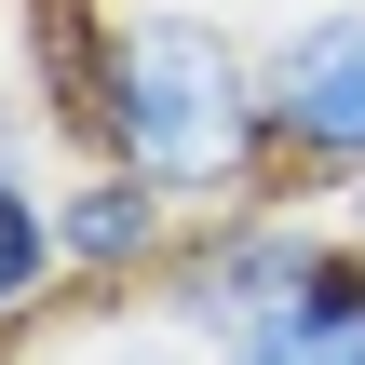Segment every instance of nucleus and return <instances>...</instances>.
<instances>
[{"mask_svg": "<svg viewBox=\"0 0 365 365\" xmlns=\"http://www.w3.org/2000/svg\"><path fill=\"white\" fill-rule=\"evenodd\" d=\"M257 95H271V163L325 203L365 176V0H298L257 27Z\"/></svg>", "mask_w": 365, "mask_h": 365, "instance_id": "nucleus-2", "label": "nucleus"}, {"mask_svg": "<svg viewBox=\"0 0 365 365\" xmlns=\"http://www.w3.org/2000/svg\"><path fill=\"white\" fill-rule=\"evenodd\" d=\"M325 217H339V230L365 244V176H352V190H325Z\"/></svg>", "mask_w": 365, "mask_h": 365, "instance_id": "nucleus-8", "label": "nucleus"}, {"mask_svg": "<svg viewBox=\"0 0 365 365\" xmlns=\"http://www.w3.org/2000/svg\"><path fill=\"white\" fill-rule=\"evenodd\" d=\"M41 284H68V257H54V190H0V339H27Z\"/></svg>", "mask_w": 365, "mask_h": 365, "instance_id": "nucleus-6", "label": "nucleus"}, {"mask_svg": "<svg viewBox=\"0 0 365 365\" xmlns=\"http://www.w3.org/2000/svg\"><path fill=\"white\" fill-rule=\"evenodd\" d=\"M325 244H339L325 203H284V190L217 203V217H190V244H176V271H163V312H176L190 339H230L244 312H271L284 284H312Z\"/></svg>", "mask_w": 365, "mask_h": 365, "instance_id": "nucleus-3", "label": "nucleus"}, {"mask_svg": "<svg viewBox=\"0 0 365 365\" xmlns=\"http://www.w3.org/2000/svg\"><path fill=\"white\" fill-rule=\"evenodd\" d=\"M108 325H95V352H68V365H217L176 312H135V298H95Z\"/></svg>", "mask_w": 365, "mask_h": 365, "instance_id": "nucleus-7", "label": "nucleus"}, {"mask_svg": "<svg viewBox=\"0 0 365 365\" xmlns=\"http://www.w3.org/2000/svg\"><path fill=\"white\" fill-rule=\"evenodd\" d=\"M176 244H190V203H176V190H149V176H122V163L54 176V257H68L81 298H163Z\"/></svg>", "mask_w": 365, "mask_h": 365, "instance_id": "nucleus-4", "label": "nucleus"}, {"mask_svg": "<svg viewBox=\"0 0 365 365\" xmlns=\"http://www.w3.org/2000/svg\"><path fill=\"white\" fill-rule=\"evenodd\" d=\"M217 365H365V244L339 230L312 284H284L271 312H244L230 339H203Z\"/></svg>", "mask_w": 365, "mask_h": 365, "instance_id": "nucleus-5", "label": "nucleus"}, {"mask_svg": "<svg viewBox=\"0 0 365 365\" xmlns=\"http://www.w3.org/2000/svg\"><path fill=\"white\" fill-rule=\"evenodd\" d=\"M0 365H68V352H41V339H0Z\"/></svg>", "mask_w": 365, "mask_h": 365, "instance_id": "nucleus-9", "label": "nucleus"}, {"mask_svg": "<svg viewBox=\"0 0 365 365\" xmlns=\"http://www.w3.org/2000/svg\"><path fill=\"white\" fill-rule=\"evenodd\" d=\"M68 135H81L95 163H122V176L176 190L190 217L284 190V163H271V95H257V41H244L230 14H203V0H135V14H108L95 95H81Z\"/></svg>", "mask_w": 365, "mask_h": 365, "instance_id": "nucleus-1", "label": "nucleus"}]
</instances>
